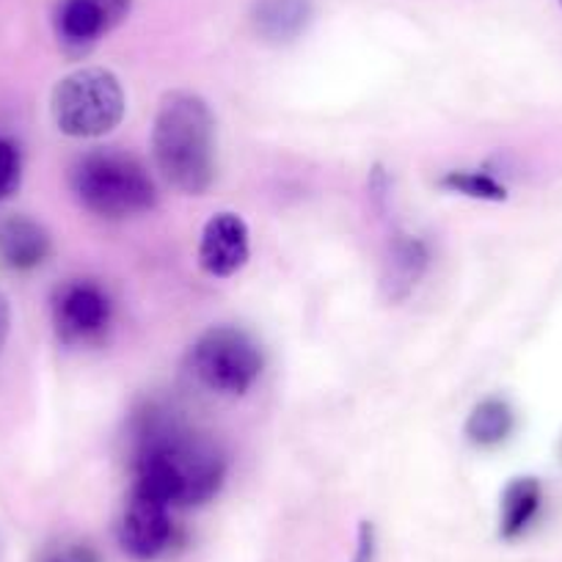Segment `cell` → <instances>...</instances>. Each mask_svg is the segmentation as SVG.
<instances>
[{
    "instance_id": "52a82bcc",
    "label": "cell",
    "mask_w": 562,
    "mask_h": 562,
    "mask_svg": "<svg viewBox=\"0 0 562 562\" xmlns=\"http://www.w3.org/2000/svg\"><path fill=\"white\" fill-rule=\"evenodd\" d=\"M133 0H58L53 31L69 56H86L130 18Z\"/></svg>"
},
{
    "instance_id": "7a4b0ae2",
    "label": "cell",
    "mask_w": 562,
    "mask_h": 562,
    "mask_svg": "<svg viewBox=\"0 0 562 562\" xmlns=\"http://www.w3.org/2000/svg\"><path fill=\"white\" fill-rule=\"evenodd\" d=\"M153 158L164 180L188 196L215 182V116L193 91H169L153 124Z\"/></svg>"
},
{
    "instance_id": "e0dca14e",
    "label": "cell",
    "mask_w": 562,
    "mask_h": 562,
    "mask_svg": "<svg viewBox=\"0 0 562 562\" xmlns=\"http://www.w3.org/2000/svg\"><path fill=\"white\" fill-rule=\"evenodd\" d=\"M378 554V535L370 521L359 524V535H356V551L350 562H375Z\"/></svg>"
},
{
    "instance_id": "2e32d148",
    "label": "cell",
    "mask_w": 562,
    "mask_h": 562,
    "mask_svg": "<svg viewBox=\"0 0 562 562\" xmlns=\"http://www.w3.org/2000/svg\"><path fill=\"white\" fill-rule=\"evenodd\" d=\"M23 182V153L12 138L0 135V202L12 199Z\"/></svg>"
},
{
    "instance_id": "7c38bea8",
    "label": "cell",
    "mask_w": 562,
    "mask_h": 562,
    "mask_svg": "<svg viewBox=\"0 0 562 562\" xmlns=\"http://www.w3.org/2000/svg\"><path fill=\"white\" fill-rule=\"evenodd\" d=\"M254 29L270 45H290L312 23V0H257Z\"/></svg>"
},
{
    "instance_id": "6da1fadb",
    "label": "cell",
    "mask_w": 562,
    "mask_h": 562,
    "mask_svg": "<svg viewBox=\"0 0 562 562\" xmlns=\"http://www.w3.org/2000/svg\"><path fill=\"white\" fill-rule=\"evenodd\" d=\"M224 477L226 461L213 441L171 428L140 447L133 485L171 507H199L218 494Z\"/></svg>"
},
{
    "instance_id": "5b68a950",
    "label": "cell",
    "mask_w": 562,
    "mask_h": 562,
    "mask_svg": "<svg viewBox=\"0 0 562 562\" xmlns=\"http://www.w3.org/2000/svg\"><path fill=\"white\" fill-rule=\"evenodd\" d=\"M265 367L262 348L237 326H213L199 334L188 350V372L204 389L226 397H240L259 381Z\"/></svg>"
},
{
    "instance_id": "3957f363",
    "label": "cell",
    "mask_w": 562,
    "mask_h": 562,
    "mask_svg": "<svg viewBox=\"0 0 562 562\" xmlns=\"http://www.w3.org/2000/svg\"><path fill=\"white\" fill-rule=\"evenodd\" d=\"M69 186L78 202L100 218H130L158 204V188L138 158L97 149L72 166Z\"/></svg>"
},
{
    "instance_id": "d6986e66",
    "label": "cell",
    "mask_w": 562,
    "mask_h": 562,
    "mask_svg": "<svg viewBox=\"0 0 562 562\" xmlns=\"http://www.w3.org/2000/svg\"><path fill=\"white\" fill-rule=\"evenodd\" d=\"M56 562H83V560H80V557H58Z\"/></svg>"
},
{
    "instance_id": "30bf717a",
    "label": "cell",
    "mask_w": 562,
    "mask_h": 562,
    "mask_svg": "<svg viewBox=\"0 0 562 562\" xmlns=\"http://www.w3.org/2000/svg\"><path fill=\"white\" fill-rule=\"evenodd\" d=\"M53 254L50 232L29 215H9L0 221V265L9 270H36Z\"/></svg>"
},
{
    "instance_id": "ba28073f",
    "label": "cell",
    "mask_w": 562,
    "mask_h": 562,
    "mask_svg": "<svg viewBox=\"0 0 562 562\" xmlns=\"http://www.w3.org/2000/svg\"><path fill=\"white\" fill-rule=\"evenodd\" d=\"M175 524H171V505L147 491H130V499L119 518L116 538L124 554L135 562H153L169 549Z\"/></svg>"
},
{
    "instance_id": "8992f818",
    "label": "cell",
    "mask_w": 562,
    "mask_h": 562,
    "mask_svg": "<svg viewBox=\"0 0 562 562\" xmlns=\"http://www.w3.org/2000/svg\"><path fill=\"white\" fill-rule=\"evenodd\" d=\"M50 317L58 342L67 348L102 342L113 321L111 295L91 279H69L53 293Z\"/></svg>"
},
{
    "instance_id": "5bb4252c",
    "label": "cell",
    "mask_w": 562,
    "mask_h": 562,
    "mask_svg": "<svg viewBox=\"0 0 562 562\" xmlns=\"http://www.w3.org/2000/svg\"><path fill=\"white\" fill-rule=\"evenodd\" d=\"M467 439L480 450H494L505 445L516 430V411L507 400L485 397L472 408L467 419Z\"/></svg>"
},
{
    "instance_id": "9c48e42d",
    "label": "cell",
    "mask_w": 562,
    "mask_h": 562,
    "mask_svg": "<svg viewBox=\"0 0 562 562\" xmlns=\"http://www.w3.org/2000/svg\"><path fill=\"white\" fill-rule=\"evenodd\" d=\"M251 254V237L248 224L237 213H215L204 224L202 240H199V265L213 279H229L240 273Z\"/></svg>"
},
{
    "instance_id": "8fae6325",
    "label": "cell",
    "mask_w": 562,
    "mask_h": 562,
    "mask_svg": "<svg viewBox=\"0 0 562 562\" xmlns=\"http://www.w3.org/2000/svg\"><path fill=\"white\" fill-rule=\"evenodd\" d=\"M430 262V251L425 240L414 235H397L389 243L386 259H383V273H381V290L386 301L400 304L414 293L419 279L425 276Z\"/></svg>"
},
{
    "instance_id": "4fadbf2b",
    "label": "cell",
    "mask_w": 562,
    "mask_h": 562,
    "mask_svg": "<svg viewBox=\"0 0 562 562\" xmlns=\"http://www.w3.org/2000/svg\"><path fill=\"white\" fill-rule=\"evenodd\" d=\"M543 507V485L538 477H513L499 499V538L518 540L527 535Z\"/></svg>"
},
{
    "instance_id": "9a60e30c",
    "label": "cell",
    "mask_w": 562,
    "mask_h": 562,
    "mask_svg": "<svg viewBox=\"0 0 562 562\" xmlns=\"http://www.w3.org/2000/svg\"><path fill=\"white\" fill-rule=\"evenodd\" d=\"M441 188L450 193H461L467 199H477V202H505L507 199V188L488 171L477 169L447 171L441 177Z\"/></svg>"
},
{
    "instance_id": "ffe728a7",
    "label": "cell",
    "mask_w": 562,
    "mask_h": 562,
    "mask_svg": "<svg viewBox=\"0 0 562 562\" xmlns=\"http://www.w3.org/2000/svg\"><path fill=\"white\" fill-rule=\"evenodd\" d=\"M560 7H562V0H560Z\"/></svg>"
},
{
    "instance_id": "ac0fdd59",
    "label": "cell",
    "mask_w": 562,
    "mask_h": 562,
    "mask_svg": "<svg viewBox=\"0 0 562 562\" xmlns=\"http://www.w3.org/2000/svg\"><path fill=\"white\" fill-rule=\"evenodd\" d=\"M9 328H12V306H9V299L0 293V348L7 342Z\"/></svg>"
},
{
    "instance_id": "277c9868",
    "label": "cell",
    "mask_w": 562,
    "mask_h": 562,
    "mask_svg": "<svg viewBox=\"0 0 562 562\" xmlns=\"http://www.w3.org/2000/svg\"><path fill=\"white\" fill-rule=\"evenodd\" d=\"M127 111L122 80L105 67H83L53 89L50 113L69 138H102L122 124Z\"/></svg>"
}]
</instances>
